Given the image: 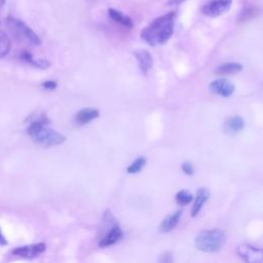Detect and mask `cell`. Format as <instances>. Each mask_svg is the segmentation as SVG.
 <instances>
[{
  "label": "cell",
  "mask_w": 263,
  "mask_h": 263,
  "mask_svg": "<svg viewBox=\"0 0 263 263\" xmlns=\"http://www.w3.org/2000/svg\"><path fill=\"white\" fill-rule=\"evenodd\" d=\"M175 18V11H171L156 17L152 21V23H150L149 26L142 30V39L151 46L164 44L174 33Z\"/></svg>",
  "instance_id": "1"
},
{
  "label": "cell",
  "mask_w": 263,
  "mask_h": 263,
  "mask_svg": "<svg viewBox=\"0 0 263 263\" xmlns=\"http://www.w3.org/2000/svg\"><path fill=\"white\" fill-rule=\"evenodd\" d=\"M49 122L47 117L42 114L38 119L33 120L28 128L27 133L30 138L37 144L43 147H52L63 144L66 141V137L61 133L49 128L46 124Z\"/></svg>",
  "instance_id": "2"
},
{
  "label": "cell",
  "mask_w": 263,
  "mask_h": 263,
  "mask_svg": "<svg viewBox=\"0 0 263 263\" xmlns=\"http://www.w3.org/2000/svg\"><path fill=\"white\" fill-rule=\"evenodd\" d=\"M226 242V235L220 229H210L200 232L195 237V247L203 253H217Z\"/></svg>",
  "instance_id": "3"
},
{
  "label": "cell",
  "mask_w": 263,
  "mask_h": 263,
  "mask_svg": "<svg viewBox=\"0 0 263 263\" xmlns=\"http://www.w3.org/2000/svg\"><path fill=\"white\" fill-rule=\"evenodd\" d=\"M6 26L11 34L18 40L30 45H40L41 40L39 36L22 20L15 18L13 16L6 17Z\"/></svg>",
  "instance_id": "4"
},
{
  "label": "cell",
  "mask_w": 263,
  "mask_h": 263,
  "mask_svg": "<svg viewBox=\"0 0 263 263\" xmlns=\"http://www.w3.org/2000/svg\"><path fill=\"white\" fill-rule=\"evenodd\" d=\"M232 5V0H210L201 8L203 14L217 17L226 13Z\"/></svg>",
  "instance_id": "5"
},
{
  "label": "cell",
  "mask_w": 263,
  "mask_h": 263,
  "mask_svg": "<svg viewBox=\"0 0 263 263\" xmlns=\"http://www.w3.org/2000/svg\"><path fill=\"white\" fill-rule=\"evenodd\" d=\"M237 255L248 263H261L263 260V252L260 248L249 243H241L236 249Z\"/></svg>",
  "instance_id": "6"
},
{
  "label": "cell",
  "mask_w": 263,
  "mask_h": 263,
  "mask_svg": "<svg viewBox=\"0 0 263 263\" xmlns=\"http://www.w3.org/2000/svg\"><path fill=\"white\" fill-rule=\"evenodd\" d=\"M46 249V245L44 242H37L27 246H22L13 249L11 254L16 257L25 258V259H33L44 253Z\"/></svg>",
  "instance_id": "7"
},
{
  "label": "cell",
  "mask_w": 263,
  "mask_h": 263,
  "mask_svg": "<svg viewBox=\"0 0 263 263\" xmlns=\"http://www.w3.org/2000/svg\"><path fill=\"white\" fill-rule=\"evenodd\" d=\"M209 88L212 92L219 95L221 97H224V98L230 97L235 90L234 85L229 80H227L225 78H219V79L213 80L210 83Z\"/></svg>",
  "instance_id": "8"
},
{
  "label": "cell",
  "mask_w": 263,
  "mask_h": 263,
  "mask_svg": "<svg viewBox=\"0 0 263 263\" xmlns=\"http://www.w3.org/2000/svg\"><path fill=\"white\" fill-rule=\"evenodd\" d=\"M134 55H135L136 60L138 61L141 71L145 75H147L153 66L152 54L146 49H138V50L134 51Z\"/></svg>",
  "instance_id": "9"
},
{
  "label": "cell",
  "mask_w": 263,
  "mask_h": 263,
  "mask_svg": "<svg viewBox=\"0 0 263 263\" xmlns=\"http://www.w3.org/2000/svg\"><path fill=\"white\" fill-rule=\"evenodd\" d=\"M122 236V231L119 227V225H116L108 230L100 239L99 247L100 248H107L114 243H116Z\"/></svg>",
  "instance_id": "10"
},
{
  "label": "cell",
  "mask_w": 263,
  "mask_h": 263,
  "mask_svg": "<svg viewBox=\"0 0 263 263\" xmlns=\"http://www.w3.org/2000/svg\"><path fill=\"white\" fill-rule=\"evenodd\" d=\"M243 127H245V121L238 115L228 117L223 124L224 132L229 135L238 134L243 129Z\"/></svg>",
  "instance_id": "11"
},
{
  "label": "cell",
  "mask_w": 263,
  "mask_h": 263,
  "mask_svg": "<svg viewBox=\"0 0 263 263\" xmlns=\"http://www.w3.org/2000/svg\"><path fill=\"white\" fill-rule=\"evenodd\" d=\"M100 116V111L95 108H84L79 110L75 115V122L79 125L86 124Z\"/></svg>",
  "instance_id": "12"
},
{
  "label": "cell",
  "mask_w": 263,
  "mask_h": 263,
  "mask_svg": "<svg viewBox=\"0 0 263 263\" xmlns=\"http://www.w3.org/2000/svg\"><path fill=\"white\" fill-rule=\"evenodd\" d=\"M182 216V212L181 211H176L170 215H167L160 223L159 225V231L161 233H167L170 231H172L179 223L180 219Z\"/></svg>",
  "instance_id": "13"
},
{
  "label": "cell",
  "mask_w": 263,
  "mask_h": 263,
  "mask_svg": "<svg viewBox=\"0 0 263 263\" xmlns=\"http://www.w3.org/2000/svg\"><path fill=\"white\" fill-rule=\"evenodd\" d=\"M209 198H210V191L206 188L201 187L197 190L196 196H195V199H194V203H193L192 209H191V217L194 218L199 214L203 203L205 201H208Z\"/></svg>",
  "instance_id": "14"
},
{
  "label": "cell",
  "mask_w": 263,
  "mask_h": 263,
  "mask_svg": "<svg viewBox=\"0 0 263 263\" xmlns=\"http://www.w3.org/2000/svg\"><path fill=\"white\" fill-rule=\"evenodd\" d=\"M108 14H109V16H110L114 22L120 24V25L123 26V27H126V28H133V27H134L133 20H132L128 15L122 13L121 11H119V10H117V9L109 8V9H108Z\"/></svg>",
  "instance_id": "15"
},
{
  "label": "cell",
  "mask_w": 263,
  "mask_h": 263,
  "mask_svg": "<svg viewBox=\"0 0 263 263\" xmlns=\"http://www.w3.org/2000/svg\"><path fill=\"white\" fill-rule=\"evenodd\" d=\"M241 70H242L241 64L235 63V62H230V63H225V64L219 66L216 69L215 74L216 75H230V74L238 73Z\"/></svg>",
  "instance_id": "16"
},
{
  "label": "cell",
  "mask_w": 263,
  "mask_h": 263,
  "mask_svg": "<svg viewBox=\"0 0 263 263\" xmlns=\"http://www.w3.org/2000/svg\"><path fill=\"white\" fill-rule=\"evenodd\" d=\"M21 59L23 61H25L26 63L30 64L31 66L35 67V68H39V69H47L48 67H50V62H48L47 60H43V59H38L35 60L33 58V55L29 52V51H23L21 53Z\"/></svg>",
  "instance_id": "17"
},
{
  "label": "cell",
  "mask_w": 263,
  "mask_h": 263,
  "mask_svg": "<svg viewBox=\"0 0 263 263\" xmlns=\"http://www.w3.org/2000/svg\"><path fill=\"white\" fill-rule=\"evenodd\" d=\"M11 48V41L7 34L0 29V59L6 57Z\"/></svg>",
  "instance_id": "18"
},
{
  "label": "cell",
  "mask_w": 263,
  "mask_h": 263,
  "mask_svg": "<svg viewBox=\"0 0 263 263\" xmlns=\"http://www.w3.org/2000/svg\"><path fill=\"white\" fill-rule=\"evenodd\" d=\"M175 199L178 205H187L193 200V195L189 191L183 189L177 192Z\"/></svg>",
  "instance_id": "19"
},
{
  "label": "cell",
  "mask_w": 263,
  "mask_h": 263,
  "mask_svg": "<svg viewBox=\"0 0 263 263\" xmlns=\"http://www.w3.org/2000/svg\"><path fill=\"white\" fill-rule=\"evenodd\" d=\"M146 162H147V159L145 157H143V156L138 157L126 167V171L128 174H137L140 171H142V168L145 166Z\"/></svg>",
  "instance_id": "20"
},
{
  "label": "cell",
  "mask_w": 263,
  "mask_h": 263,
  "mask_svg": "<svg viewBox=\"0 0 263 263\" xmlns=\"http://www.w3.org/2000/svg\"><path fill=\"white\" fill-rule=\"evenodd\" d=\"M181 167H182V171H183L186 175L191 176V175H193V173H194L193 165H192V163L189 162V161H184V162L182 163Z\"/></svg>",
  "instance_id": "21"
},
{
  "label": "cell",
  "mask_w": 263,
  "mask_h": 263,
  "mask_svg": "<svg viewBox=\"0 0 263 263\" xmlns=\"http://www.w3.org/2000/svg\"><path fill=\"white\" fill-rule=\"evenodd\" d=\"M42 87L45 88V89H54L57 87V82L53 81V80H47V81H44L42 84Z\"/></svg>",
  "instance_id": "22"
},
{
  "label": "cell",
  "mask_w": 263,
  "mask_h": 263,
  "mask_svg": "<svg viewBox=\"0 0 263 263\" xmlns=\"http://www.w3.org/2000/svg\"><path fill=\"white\" fill-rule=\"evenodd\" d=\"M159 262H172L173 261V256L171 253H163L160 255L159 259H158Z\"/></svg>",
  "instance_id": "23"
},
{
  "label": "cell",
  "mask_w": 263,
  "mask_h": 263,
  "mask_svg": "<svg viewBox=\"0 0 263 263\" xmlns=\"http://www.w3.org/2000/svg\"><path fill=\"white\" fill-rule=\"evenodd\" d=\"M8 242L5 238V236L2 234V231H1V228H0V247H3V246H6Z\"/></svg>",
  "instance_id": "24"
},
{
  "label": "cell",
  "mask_w": 263,
  "mask_h": 263,
  "mask_svg": "<svg viewBox=\"0 0 263 263\" xmlns=\"http://www.w3.org/2000/svg\"><path fill=\"white\" fill-rule=\"evenodd\" d=\"M186 0H170L168 5H179V4H182Z\"/></svg>",
  "instance_id": "25"
},
{
  "label": "cell",
  "mask_w": 263,
  "mask_h": 263,
  "mask_svg": "<svg viewBox=\"0 0 263 263\" xmlns=\"http://www.w3.org/2000/svg\"><path fill=\"white\" fill-rule=\"evenodd\" d=\"M6 0H0V7H2L4 4H5Z\"/></svg>",
  "instance_id": "26"
}]
</instances>
